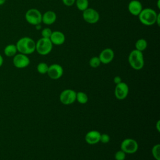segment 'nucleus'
Masks as SVG:
<instances>
[{
	"mask_svg": "<svg viewBox=\"0 0 160 160\" xmlns=\"http://www.w3.org/2000/svg\"><path fill=\"white\" fill-rule=\"evenodd\" d=\"M82 18L85 22L89 24H95L99 21L100 15L95 9L88 8L82 11Z\"/></svg>",
	"mask_w": 160,
	"mask_h": 160,
	"instance_id": "7",
	"label": "nucleus"
},
{
	"mask_svg": "<svg viewBox=\"0 0 160 160\" xmlns=\"http://www.w3.org/2000/svg\"><path fill=\"white\" fill-rule=\"evenodd\" d=\"M76 101H77L79 103H80L81 104H84L87 103L88 101V95L82 91L78 92H76Z\"/></svg>",
	"mask_w": 160,
	"mask_h": 160,
	"instance_id": "19",
	"label": "nucleus"
},
{
	"mask_svg": "<svg viewBox=\"0 0 160 160\" xmlns=\"http://www.w3.org/2000/svg\"><path fill=\"white\" fill-rule=\"evenodd\" d=\"M101 64V61H100V59L99 58L98 56H93L92 57L89 61V66L92 68H98L100 64Z\"/></svg>",
	"mask_w": 160,
	"mask_h": 160,
	"instance_id": "23",
	"label": "nucleus"
},
{
	"mask_svg": "<svg viewBox=\"0 0 160 160\" xmlns=\"http://www.w3.org/2000/svg\"><path fill=\"white\" fill-rule=\"evenodd\" d=\"M62 3L66 6H72L75 4L76 0H62Z\"/></svg>",
	"mask_w": 160,
	"mask_h": 160,
	"instance_id": "27",
	"label": "nucleus"
},
{
	"mask_svg": "<svg viewBox=\"0 0 160 160\" xmlns=\"http://www.w3.org/2000/svg\"><path fill=\"white\" fill-rule=\"evenodd\" d=\"M129 93V87L124 82L117 84L114 89L115 97L119 100H123L126 98Z\"/></svg>",
	"mask_w": 160,
	"mask_h": 160,
	"instance_id": "11",
	"label": "nucleus"
},
{
	"mask_svg": "<svg viewBox=\"0 0 160 160\" xmlns=\"http://www.w3.org/2000/svg\"><path fill=\"white\" fill-rule=\"evenodd\" d=\"M114 158L116 160H124L126 158V153L121 149L118 151L114 154Z\"/></svg>",
	"mask_w": 160,
	"mask_h": 160,
	"instance_id": "25",
	"label": "nucleus"
},
{
	"mask_svg": "<svg viewBox=\"0 0 160 160\" xmlns=\"http://www.w3.org/2000/svg\"><path fill=\"white\" fill-rule=\"evenodd\" d=\"M159 24H160V14L158 13L157 18H156V24H157L158 26H159Z\"/></svg>",
	"mask_w": 160,
	"mask_h": 160,
	"instance_id": "29",
	"label": "nucleus"
},
{
	"mask_svg": "<svg viewBox=\"0 0 160 160\" xmlns=\"http://www.w3.org/2000/svg\"><path fill=\"white\" fill-rule=\"evenodd\" d=\"M75 4L78 10L83 11L88 8L89 1L88 0H76Z\"/></svg>",
	"mask_w": 160,
	"mask_h": 160,
	"instance_id": "20",
	"label": "nucleus"
},
{
	"mask_svg": "<svg viewBox=\"0 0 160 160\" xmlns=\"http://www.w3.org/2000/svg\"><path fill=\"white\" fill-rule=\"evenodd\" d=\"M52 30L49 28H45L41 31V36L42 38H50L51 35L52 34Z\"/></svg>",
	"mask_w": 160,
	"mask_h": 160,
	"instance_id": "24",
	"label": "nucleus"
},
{
	"mask_svg": "<svg viewBox=\"0 0 160 160\" xmlns=\"http://www.w3.org/2000/svg\"><path fill=\"white\" fill-rule=\"evenodd\" d=\"M25 19L30 24L36 26L42 22V14L36 8H31L25 13Z\"/></svg>",
	"mask_w": 160,
	"mask_h": 160,
	"instance_id": "5",
	"label": "nucleus"
},
{
	"mask_svg": "<svg viewBox=\"0 0 160 160\" xmlns=\"http://www.w3.org/2000/svg\"><path fill=\"white\" fill-rule=\"evenodd\" d=\"M3 62H4V59H3L2 56V55L0 54V68L2 66Z\"/></svg>",
	"mask_w": 160,
	"mask_h": 160,
	"instance_id": "31",
	"label": "nucleus"
},
{
	"mask_svg": "<svg viewBox=\"0 0 160 160\" xmlns=\"http://www.w3.org/2000/svg\"><path fill=\"white\" fill-rule=\"evenodd\" d=\"M159 3H160V0H158V2H157V6H158V8L159 9L160 8V5H159Z\"/></svg>",
	"mask_w": 160,
	"mask_h": 160,
	"instance_id": "34",
	"label": "nucleus"
},
{
	"mask_svg": "<svg viewBox=\"0 0 160 160\" xmlns=\"http://www.w3.org/2000/svg\"><path fill=\"white\" fill-rule=\"evenodd\" d=\"M12 63L16 68L23 69L29 65L30 59L28 55L19 52L13 56Z\"/></svg>",
	"mask_w": 160,
	"mask_h": 160,
	"instance_id": "9",
	"label": "nucleus"
},
{
	"mask_svg": "<svg viewBox=\"0 0 160 160\" xmlns=\"http://www.w3.org/2000/svg\"><path fill=\"white\" fill-rule=\"evenodd\" d=\"M53 45L61 46L63 44L66 40L65 35L63 32L59 31H54L52 32L49 38Z\"/></svg>",
	"mask_w": 160,
	"mask_h": 160,
	"instance_id": "13",
	"label": "nucleus"
},
{
	"mask_svg": "<svg viewBox=\"0 0 160 160\" xmlns=\"http://www.w3.org/2000/svg\"><path fill=\"white\" fill-rule=\"evenodd\" d=\"M57 19V15L53 11L49 10L42 14V22L46 25H51L54 23Z\"/></svg>",
	"mask_w": 160,
	"mask_h": 160,
	"instance_id": "16",
	"label": "nucleus"
},
{
	"mask_svg": "<svg viewBox=\"0 0 160 160\" xmlns=\"http://www.w3.org/2000/svg\"><path fill=\"white\" fill-rule=\"evenodd\" d=\"M142 5L138 0H131L128 6V11L133 16H138L142 9Z\"/></svg>",
	"mask_w": 160,
	"mask_h": 160,
	"instance_id": "15",
	"label": "nucleus"
},
{
	"mask_svg": "<svg viewBox=\"0 0 160 160\" xmlns=\"http://www.w3.org/2000/svg\"><path fill=\"white\" fill-rule=\"evenodd\" d=\"M128 62L134 70H141L144 65L143 53L137 49L132 50L128 56Z\"/></svg>",
	"mask_w": 160,
	"mask_h": 160,
	"instance_id": "3",
	"label": "nucleus"
},
{
	"mask_svg": "<svg viewBox=\"0 0 160 160\" xmlns=\"http://www.w3.org/2000/svg\"><path fill=\"white\" fill-rule=\"evenodd\" d=\"M6 1V0H0V6L3 5V4L5 3Z\"/></svg>",
	"mask_w": 160,
	"mask_h": 160,
	"instance_id": "33",
	"label": "nucleus"
},
{
	"mask_svg": "<svg viewBox=\"0 0 160 160\" xmlns=\"http://www.w3.org/2000/svg\"><path fill=\"white\" fill-rule=\"evenodd\" d=\"M113 81H114V82L116 84H119V83H120L121 82H122V79H121V78L120 76H115V77L114 78Z\"/></svg>",
	"mask_w": 160,
	"mask_h": 160,
	"instance_id": "28",
	"label": "nucleus"
},
{
	"mask_svg": "<svg viewBox=\"0 0 160 160\" xmlns=\"http://www.w3.org/2000/svg\"><path fill=\"white\" fill-rule=\"evenodd\" d=\"M76 92L71 89H66L62 91L59 95L61 102L64 105H70L76 101Z\"/></svg>",
	"mask_w": 160,
	"mask_h": 160,
	"instance_id": "8",
	"label": "nucleus"
},
{
	"mask_svg": "<svg viewBox=\"0 0 160 160\" xmlns=\"http://www.w3.org/2000/svg\"><path fill=\"white\" fill-rule=\"evenodd\" d=\"M48 68H49V66L46 63H45L44 62H41L38 64L36 68H37L38 72L39 74H47Z\"/></svg>",
	"mask_w": 160,
	"mask_h": 160,
	"instance_id": "21",
	"label": "nucleus"
},
{
	"mask_svg": "<svg viewBox=\"0 0 160 160\" xmlns=\"http://www.w3.org/2000/svg\"><path fill=\"white\" fill-rule=\"evenodd\" d=\"M152 155L156 160H160V144H155L151 150Z\"/></svg>",
	"mask_w": 160,
	"mask_h": 160,
	"instance_id": "22",
	"label": "nucleus"
},
{
	"mask_svg": "<svg viewBox=\"0 0 160 160\" xmlns=\"http://www.w3.org/2000/svg\"><path fill=\"white\" fill-rule=\"evenodd\" d=\"M148 47V42L145 39L140 38L136 41L135 42V48L136 49L143 52Z\"/></svg>",
	"mask_w": 160,
	"mask_h": 160,
	"instance_id": "18",
	"label": "nucleus"
},
{
	"mask_svg": "<svg viewBox=\"0 0 160 160\" xmlns=\"http://www.w3.org/2000/svg\"><path fill=\"white\" fill-rule=\"evenodd\" d=\"M121 149L126 154H134L136 152L138 149V144L134 139L126 138L122 141Z\"/></svg>",
	"mask_w": 160,
	"mask_h": 160,
	"instance_id": "6",
	"label": "nucleus"
},
{
	"mask_svg": "<svg viewBox=\"0 0 160 160\" xmlns=\"http://www.w3.org/2000/svg\"><path fill=\"white\" fill-rule=\"evenodd\" d=\"M63 68L59 64H52L49 66L47 74L48 76L54 80H56L62 77L63 74Z\"/></svg>",
	"mask_w": 160,
	"mask_h": 160,
	"instance_id": "10",
	"label": "nucleus"
},
{
	"mask_svg": "<svg viewBox=\"0 0 160 160\" xmlns=\"http://www.w3.org/2000/svg\"><path fill=\"white\" fill-rule=\"evenodd\" d=\"M110 141V136L108 134H101L100 141L103 144H106Z\"/></svg>",
	"mask_w": 160,
	"mask_h": 160,
	"instance_id": "26",
	"label": "nucleus"
},
{
	"mask_svg": "<svg viewBox=\"0 0 160 160\" xmlns=\"http://www.w3.org/2000/svg\"><path fill=\"white\" fill-rule=\"evenodd\" d=\"M99 58L101 63L107 64L110 63L114 59V52L111 48H105L99 53Z\"/></svg>",
	"mask_w": 160,
	"mask_h": 160,
	"instance_id": "12",
	"label": "nucleus"
},
{
	"mask_svg": "<svg viewBox=\"0 0 160 160\" xmlns=\"http://www.w3.org/2000/svg\"><path fill=\"white\" fill-rule=\"evenodd\" d=\"M100 136L101 133L98 131H89L85 135V141L89 144H96L100 141Z\"/></svg>",
	"mask_w": 160,
	"mask_h": 160,
	"instance_id": "14",
	"label": "nucleus"
},
{
	"mask_svg": "<svg viewBox=\"0 0 160 160\" xmlns=\"http://www.w3.org/2000/svg\"><path fill=\"white\" fill-rule=\"evenodd\" d=\"M18 52L26 55L31 54L36 51V42L30 37L20 38L16 43Z\"/></svg>",
	"mask_w": 160,
	"mask_h": 160,
	"instance_id": "1",
	"label": "nucleus"
},
{
	"mask_svg": "<svg viewBox=\"0 0 160 160\" xmlns=\"http://www.w3.org/2000/svg\"><path fill=\"white\" fill-rule=\"evenodd\" d=\"M35 28L37 30H40V29L41 28V24H38V25H36L35 26Z\"/></svg>",
	"mask_w": 160,
	"mask_h": 160,
	"instance_id": "32",
	"label": "nucleus"
},
{
	"mask_svg": "<svg viewBox=\"0 0 160 160\" xmlns=\"http://www.w3.org/2000/svg\"><path fill=\"white\" fill-rule=\"evenodd\" d=\"M18 52L16 44H9L5 46L4 49V54L7 57H13Z\"/></svg>",
	"mask_w": 160,
	"mask_h": 160,
	"instance_id": "17",
	"label": "nucleus"
},
{
	"mask_svg": "<svg viewBox=\"0 0 160 160\" xmlns=\"http://www.w3.org/2000/svg\"><path fill=\"white\" fill-rule=\"evenodd\" d=\"M52 46L53 44L49 38H41L36 42V51L41 56L49 54L52 49Z\"/></svg>",
	"mask_w": 160,
	"mask_h": 160,
	"instance_id": "4",
	"label": "nucleus"
},
{
	"mask_svg": "<svg viewBox=\"0 0 160 160\" xmlns=\"http://www.w3.org/2000/svg\"><path fill=\"white\" fill-rule=\"evenodd\" d=\"M158 14V13L153 9L147 8L142 9L138 16L141 24L144 26H150L156 24Z\"/></svg>",
	"mask_w": 160,
	"mask_h": 160,
	"instance_id": "2",
	"label": "nucleus"
},
{
	"mask_svg": "<svg viewBox=\"0 0 160 160\" xmlns=\"http://www.w3.org/2000/svg\"><path fill=\"white\" fill-rule=\"evenodd\" d=\"M156 128L158 132L160 131V120H158L156 124Z\"/></svg>",
	"mask_w": 160,
	"mask_h": 160,
	"instance_id": "30",
	"label": "nucleus"
}]
</instances>
